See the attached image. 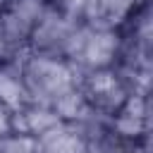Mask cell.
I'll return each instance as SVG.
<instances>
[{
  "instance_id": "obj_1",
  "label": "cell",
  "mask_w": 153,
  "mask_h": 153,
  "mask_svg": "<svg viewBox=\"0 0 153 153\" xmlns=\"http://www.w3.org/2000/svg\"><path fill=\"white\" fill-rule=\"evenodd\" d=\"M22 93H24L22 81H19L17 76H12V74L2 72V74H0V98H2L5 103H17V100L22 98Z\"/></svg>"
},
{
  "instance_id": "obj_2",
  "label": "cell",
  "mask_w": 153,
  "mask_h": 153,
  "mask_svg": "<svg viewBox=\"0 0 153 153\" xmlns=\"http://www.w3.org/2000/svg\"><path fill=\"white\" fill-rule=\"evenodd\" d=\"M10 129H12V117L5 112V108H0V139H2V136H7V134H10Z\"/></svg>"
}]
</instances>
